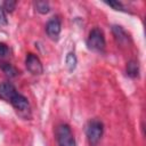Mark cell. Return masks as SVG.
Returning <instances> with one entry per match:
<instances>
[{"mask_svg":"<svg viewBox=\"0 0 146 146\" xmlns=\"http://www.w3.org/2000/svg\"><path fill=\"white\" fill-rule=\"evenodd\" d=\"M104 132V125L99 120H91L86 127V135L91 146H96L102 139Z\"/></svg>","mask_w":146,"mask_h":146,"instance_id":"1","label":"cell"},{"mask_svg":"<svg viewBox=\"0 0 146 146\" xmlns=\"http://www.w3.org/2000/svg\"><path fill=\"white\" fill-rule=\"evenodd\" d=\"M13 107L17 111V113L24 117H30L31 115V107H30V103L27 100L26 97H24L23 95L18 94L17 90L10 96L9 100H8Z\"/></svg>","mask_w":146,"mask_h":146,"instance_id":"2","label":"cell"},{"mask_svg":"<svg viewBox=\"0 0 146 146\" xmlns=\"http://www.w3.org/2000/svg\"><path fill=\"white\" fill-rule=\"evenodd\" d=\"M127 74L131 78H137L139 74V66L138 63H136L135 60H130L127 64Z\"/></svg>","mask_w":146,"mask_h":146,"instance_id":"9","label":"cell"},{"mask_svg":"<svg viewBox=\"0 0 146 146\" xmlns=\"http://www.w3.org/2000/svg\"><path fill=\"white\" fill-rule=\"evenodd\" d=\"M76 63H78V60H76L75 54H74V52H70V54H67V56H66V66H67L68 71L72 72V71L75 68Z\"/></svg>","mask_w":146,"mask_h":146,"instance_id":"11","label":"cell"},{"mask_svg":"<svg viewBox=\"0 0 146 146\" xmlns=\"http://www.w3.org/2000/svg\"><path fill=\"white\" fill-rule=\"evenodd\" d=\"M105 44H106V42H105V38H104L103 32L99 29L91 30L90 33H89V36L87 39L88 48L92 51L102 52L105 49Z\"/></svg>","mask_w":146,"mask_h":146,"instance_id":"4","label":"cell"},{"mask_svg":"<svg viewBox=\"0 0 146 146\" xmlns=\"http://www.w3.org/2000/svg\"><path fill=\"white\" fill-rule=\"evenodd\" d=\"M46 32L51 40H58L60 33V21L57 17H52L46 25Z\"/></svg>","mask_w":146,"mask_h":146,"instance_id":"6","label":"cell"},{"mask_svg":"<svg viewBox=\"0 0 146 146\" xmlns=\"http://www.w3.org/2000/svg\"><path fill=\"white\" fill-rule=\"evenodd\" d=\"M16 91V88L9 83V82H5L2 84H0V98L5 99V100H9L10 96Z\"/></svg>","mask_w":146,"mask_h":146,"instance_id":"7","label":"cell"},{"mask_svg":"<svg viewBox=\"0 0 146 146\" xmlns=\"http://www.w3.org/2000/svg\"><path fill=\"white\" fill-rule=\"evenodd\" d=\"M56 139L59 146H76L75 139L68 124L62 123L56 129Z\"/></svg>","mask_w":146,"mask_h":146,"instance_id":"3","label":"cell"},{"mask_svg":"<svg viewBox=\"0 0 146 146\" xmlns=\"http://www.w3.org/2000/svg\"><path fill=\"white\" fill-rule=\"evenodd\" d=\"M25 65H26L27 71L34 75H40L43 72V66H42L40 59L38 58V56L34 54H29L26 56Z\"/></svg>","mask_w":146,"mask_h":146,"instance_id":"5","label":"cell"},{"mask_svg":"<svg viewBox=\"0 0 146 146\" xmlns=\"http://www.w3.org/2000/svg\"><path fill=\"white\" fill-rule=\"evenodd\" d=\"M7 24H8V21H7V17H6L5 9L2 7H0V27L6 26Z\"/></svg>","mask_w":146,"mask_h":146,"instance_id":"14","label":"cell"},{"mask_svg":"<svg viewBox=\"0 0 146 146\" xmlns=\"http://www.w3.org/2000/svg\"><path fill=\"white\" fill-rule=\"evenodd\" d=\"M112 31H113V34H114V36H115V39H116V41H117L119 43L123 44V43L128 42L129 36H128L127 32H125L121 26L114 25V26L112 27Z\"/></svg>","mask_w":146,"mask_h":146,"instance_id":"8","label":"cell"},{"mask_svg":"<svg viewBox=\"0 0 146 146\" xmlns=\"http://www.w3.org/2000/svg\"><path fill=\"white\" fill-rule=\"evenodd\" d=\"M106 3H107L108 6H111V7H113L115 10H124L122 3L119 2V1H110V2H106Z\"/></svg>","mask_w":146,"mask_h":146,"instance_id":"15","label":"cell"},{"mask_svg":"<svg viewBox=\"0 0 146 146\" xmlns=\"http://www.w3.org/2000/svg\"><path fill=\"white\" fill-rule=\"evenodd\" d=\"M9 52V49L8 47L5 44V43H1L0 42V58H5Z\"/></svg>","mask_w":146,"mask_h":146,"instance_id":"16","label":"cell"},{"mask_svg":"<svg viewBox=\"0 0 146 146\" xmlns=\"http://www.w3.org/2000/svg\"><path fill=\"white\" fill-rule=\"evenodd\" d=\"M35 9L40 14H47L50 8H49L48 2H46V1H38V2H35Z\"/></svg>","mask_w":146,"mask_h":146,"instance_id":"12","label":"cell"},{"mask_svg":"<svg viewBox=\"0 0 146 146\" xmlns=\"http://www.w3.org/2000/svg\"><path fill=\"white\" fill-rule=\"evenodd\" d=\"M1 68L3 71V73H6V75L10 76V78H14L18 74V71L11 65V64H8V63H3L1 64Z\"/></svg>","mask_w":146,"mask_h":146,"instance_id":"10","label":"cell"},{"mask_svg":"<svg viewBox=\"0 0 146 146\" xmlns=\"http://www.w3.org/2000/svg\"><path fill=\"white\" fill-rule=\"evenodd\" d=\"M15 7H16V1L7 0V1H5V2H3V7H2V8H3V9H6L7 11L11 13V11H14Z\"/></svg>","mask_w":146,"mask_h":146,"instance_id":"13","label":"cell"}]
</instances>
